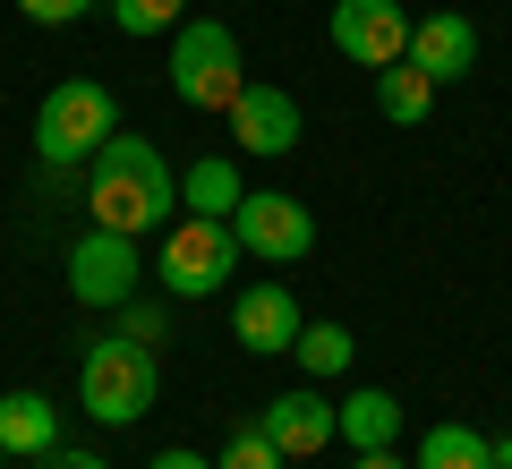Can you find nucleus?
<instances>
[{
  "label": "nucleus",
  "mask_w": 512,
  "mask_h": 469,
  "mask_svg": "<svg viewBox=\"0 0 512 469\" xmlns=\"http://www.w3.org/2000/svg\"><path fill=\"white\" fill-rule=\"evenodd\" d=\"M495 469H512V444H495Z\"/></svg>",
  "instance_id": "nucleus-26"
},
{
  "label": "nucleus",
  "mask_w": 512,
  "mask_h": 469,
  "mask_svg": "<svg viewBox=\"0 0 512 469\" xmlns=\"http://www.w3.org/2000/svg\"><path fill=\"white\" fill-rule=\"evenodd\" d=\"M299 325H308V316H299V299L282 282H248L231 299V342L248 350V359H282V350L299 342Z\"/></svg>",
  "instance_id": "nucleus-10"
},
{
  "label": "nucleus",
  "mask_w": 512,
  "mask_h": 469,
  "mask_svg": "<svg viewBox=\"0 0 512 469\" xmlns=\"http://www.w3.org/2000/svg\"><path fill=\"white\" fill-rule=\"evenodd\" d=\"M410 69H427L436 86H461V77L478 69V26L461 18V9H427V18L410 26Z\"/></svg>",
  "instance_id": "nucleus-12"
},
{
  "label": "nucleus",
  "mask_w": 512,
  "mask_h": 469,
  "mask_svg": "<svg viewBox=\"0 0 512 469\" xmlns=\"http://www.w3.org/2000/svg\"><path fill=\"white\" fill-rule=\"evenodd\" d=\"M239 197H248V180H239L231 154H205V163H188V180H180V205L188 214H214V222H231Z\"/></svg>",
  "instance_id": "nucleus-15"
},
{
  "label": "nucleus",
  "mask_w": 512,
  "mask_h": 469,
  "mask_svg": "<svg viewBox=\"0 0 512 469\" xmlns=\"http://www.w3.org/2000/svg\"><path fill=\"white\" fill-rule=\"evenodd\" d=\"M60 444V410L43 393H0V452H18V461H35V452Z\"/></svg>",
  "instance_id": "nucleus-14"
},
{
  "label": "nucleus",
  "mask_w": 512,
  "mask_h": 469,
  "mask_svg": "<svg viewBox=\"0 0 512 469\" xmlns=\"http://www.w3.org/2000/svg\"><path fill=\"white\" fill-rule=\"evenodd\" d=\"M146 469H214V461H205V452H188V444H171V452H154Z\"/></svg>",
  "instance_id": "nucleus-24"
},
{
  "label": "nucleus",
  "mask_w": 512,
  "mask_h": 469,
  "mask_svg": "<svg viewBox=\"0 0 512 469\" xmlns=\"http://www.w3.org/2000/svg\"><path fill=\"white\" fill-rule=\"evenodd\" d=\"M222 120H231V145L256 154V163H282L299 145V103L282 86H239V103L222 111Z\"/></svg>",
  "instance_id": "nucleus-11"
},
{
  "label": "nucleus",
  "mask_w": 512,
  "mask_h": 469,
  "mask_svg": "<svg viewBox=\"0 0 512 469\" xmlns=\"http://www.w3.org/2000/svg\"><path fill=\"white\" fill-rule=\"evenodd\" d=\"M256 427L274 435L282 461H316L325 444H342V418H333L325 384H291V393H274L265 410H256Z\"/></svg>",
  "instance_id": "nucleus-9"
},
{
  "label": "nucleus",
  "mask_w": 512,
  "mask_h": 469,
  "mask_svg": "<svg viewBox=\"0 0 512 469\" xmlns=\"http://www.w3.org/2000/svg\"><path fill=\"white\" fill-rule=\"evenodd\" d=\"M86 9H103V0H18V18H26V26H77Z\"/></svg>",
  "instance_id": "nucleus-22"
},
{
  "label": "nucleus",
  "mask_w": 512,
  "mask_h": 469,
  "mask_svg": "<svg viewBox=\"0 0 512 469\" xmlns=\"http://www.w3.org/2000/svg\"><path fill=\"white\" fill-rule=\"evenodd\" d=\"M103 137H120V103H111V86H103V77H60V86L43 94V111H35V154H43V171L60 180V171L94 163Z\"/></svg>",
  "instance_id": "nucleus-3"
},
{
  "label": "nucleus",
  "mask_w": 512,
  "mask_h": 469,
  "mask_svg": "<svg viewBox=\"0 0 512 469\" xmlns=\"http://www.w3.org/2000/svg\"><path fill=\"white\" fill-rule=\"evenodd\" d=\"M410 9L402 0H333L325 18V43L342 60H359V69H393V60H410Z\"/></svg>",
  "instance_id": "nucleus-8"
},
{
  "label": "nucleus",
  "mask_w": 512,
  "mask_h": 469,
  "mask_svg": "<svg viewBox=\"0 0 512 469\" xmlns=\"http://www.w3.org/2000/svg\"><path fill=\"white\" fill-rule=\"evenodd\" d=\"M350 469H410L402 452H350Z\"/></svg>",
  "instance_id": "nucleus-25"
},
{
  "label": "nucleus",
  "mask_w": 512,
  "mask_h": 469,
  "mask_svg": "<svg viewBox=\"0 0 512 469\" xmlns=\"http://www.w3.org/2000/svg\"><path fill=\"white\" fill-rule=\"evenodd\" d=\"M154 393H163V367H154L146 342H120V333L86 342V359H77V410L94 427H137L154 410Z\"/></svg>",
  "instance_id": "nucleus-2"
},
{
  "label": "nucleus",
  "mask_w": 512,
  "mask_h": 469,
  "mask_svg": "<svg viewBox=\"0 0 512 469\" xmlns=\"http://www.w3.org/2000/svg\"><path fill=\"white\" fill-rule=\"evenodd\" d=\"M291 359L308 367V384H333V376H350V359H359V342H350V325H299Z\"/></svg>",
  "instance_id": "nucleus-18"
},
{
  "label": "nucleus",
  "mask_w": 512,
  "mask_h": 469,
  "mask_svg": "<svg viewBox=\"0 0 512 469\" xmlns=\"http://www.w3.org/2000/svg\"><path fill=\"white\" fill-rule=\"evenodd\" d=\"M333 418H342V444L350 452H393V444H402V427H410V410L384 393V384H359L350 401H333Z\"/></svg>",
  "instance_id": "nucleus-13"
},
{
  "label": "nucleus",
  "mask_w": 512,
  "mask_h": 469,
  "mask_svg": "<svg viewBox=\"0 0 512 469\" xmlns=\"http://www.w3.org/2000/svg\"><path fill=\"white\" fill-rule=\"evenodd\" d=\"M214 469H291V461L274 452V435H265V427H239L231 444L214 452Z\"/></svg>",
  "instance_id": "nucleus-20"
},
{
  "label": "nucleus",
  "mask_w": 512,
  "mask_h": 469,
  "mask_svg": "<svg viewBox=\"0 0 512 469\" xmlns=\"http://www.w3.org/2000/svg\"><path fill=\"white\" fill-rule=\"evenodd\" d=\"M239 86H248V60H239V35L222 18H180L171 26V94L188 111H231Z\"/></svg>",
  "instance_id": "nucleus-4"
},
{
  "label": "nucleus",
  "mask_w": 512,
  "mask_h": 469,
  "mask_svg": "<svg viewBox=\"0 0 512 469\" xmlns=\"http://www.w3.org/2000/svg\"><path fill=\"white\" fill-rule=\"evenodd\" d=\"M111 316H120V342H163V307H154V299H120V307H111Z\"/></svg>",
  "instance_id": "nucleus-21"
},
{
  "label": "nucleus",
  "mask_w": 512,
  "mask_h": 469,
  "mask_svg": "<svg viewBox=\"0 0 512 469\" xmlns=\"http://www.w3.org/2000/svg\"><path fill=\"white\" fill-rule=\"evenodd\" d=\"M86 214L103 222V231H171V214H180V171L163 163V145L154 137H103V154L86 163Z\"/></svg>",
  "instance_id": "nucleus-1"
},
{
  "label": "nucleus",
  "mask_w": 512,
  "mask_h": 469,
  "mask_svg": "<svg viewBox=\"0 0 512 469\" xmlns=\"http://www.w3.org/2000/svg\"><path fill=\"white\" fill-rule=\"evenodd\" d=\"M103 9H111L120 35H171V26L188 18V0H103Z\"/></svg>",
  "instance_id": "nucleus-19"
},
{
  "label": "nucleus",
  "mask_w": 512,
  "mask_h": 469,
  "mask_svg": "<svg viewBox=\"0 0 512 469\" xmlns=\"http://www.w3.org/2000/svg\"><path fill=\"white\" fill-rule=\"evenodd\" d=\"M376 111L393 128H419L427 111H436V77L410 69V60H393V69H376Z\"/></svg>",
  "instance_id": "nucleus-17"
},
{
  "label": "nucleus",
  "mask_w": 512,
  "mask_h": 469,
  "mask_svg": "<svg viewBox=\"0 0 512 469\" xmlns=\"http://www.w3.org/2000/svg\"><path fill=\"white\" fill-rule=\"evenodd\" d=\"M231 231H239V248H248L256 265H308L316 256V214L299 197H282V188H248L239 214H231Z\"/></svg>",
  "instance_id": "nucleus-7"
},
{
  "label": "nucleus",
  "mask_w": 512,
  "mask_h": 469,
  "mask_svg": "<svg viewBox=\"0 0 512 469\" xmlns=\"http://www.w3.org/2000/svg\"><path fill=\"white\" fill-rule=\"evenodd\" d=\"M137 282H146V256H137L128 231L86 222V231L69 239V299L77 307H120V299H137Z\"/></svg>",
  "instance_id": "nucleus-6"
},
{
  "label": "nucleus",
  "mask_w": 512,
  "mask_h": 469,
  "mask_svg": "<svg viewBox=\"0 0 512 469\" xmlns=\"http://www.w3.org/2000/svg\"><path fill=\"white\" fill-rule=\"evenodd\" d=\"M248 265V248H239V231L231 222H214V214H171V231H163V256H154V282L171 290V299H214V290H231V273Z\"/></svg>",
  "instance_id": "nucleus-5"
},
{
  "label": "nucleus",
  "mask_w": 512,
  "mask_h": 469,
  "mask_svg": "<svg viewBox=\"0 0 512 469\" xmlns=\"http://www.w3.org/2000/svg\"><path fill=\"white\" fill-rule=\"evenodd\" d=\"M410 469H495V435L461 427V418H444V427L419 435V461Z\"/></svg>",
  "instance_id": "nucleus-16"
},
{
  "label": "nucleus",
  "mask_w": 512,
  "mask_h": 469,
  "mask_svg": "<svg viewBox=\"0 0 512 469\" xmlns=\"http://www.w3.org/2000/svg\"><path fill=\"white\" fill-rule=\"evenodd\" d=\"M26 469H111L103 452H77V444H52V452H35Z\"/></svg>",
  "instance_id": "nucleus-23"
}]
</instances>
